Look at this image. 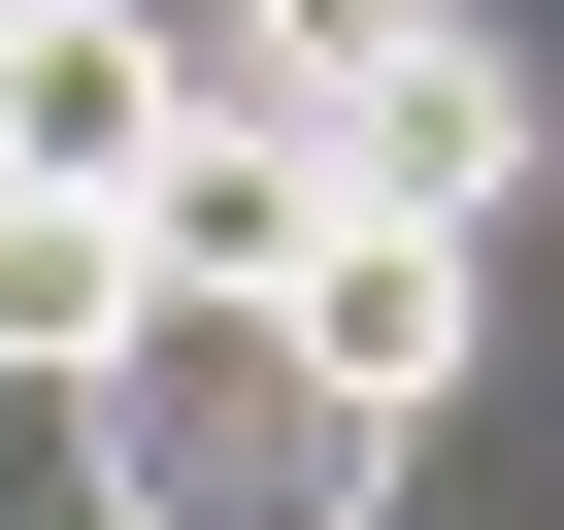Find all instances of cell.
<instances>
[{
	"instance_id": "cell-1",
	"label": "cell",
	"mask_w": 564,
	"mask_h": 530,
	"mask_svg": "<svg viewBox=\"0 0 564 530\" xmlns=\"http://www.w3.org/2000/svg\"><path fill=\"white\" fill-rule=\"evenodd\" d=\"M67 431H100V530H399V464H432V431H366L300 332H265V299H166Z\"/></svg>"
},
{
	"instance_id": "cell-2",
	"label": "cell",
	"mask_w": 564,
	"mask_h": 530,
	"mask_svg": "<svg viewBox=\"0 0 564 530\" xmlns=\"http://www.w3.org/2000/svg\"><path fill=\"white\" fill-rule=\"evenodd\" d=\"M265 332H300V365H333L366 431H465V365H498V265H465V232H333L300 299H265Z\"/></svg>"
},
{
	"instance_id": "cell-3",
	"label": "cell",
	"mask_w": 564,
	"mask_h": 530,
	"mask_svg": "<svg viewBox=\"0 0 564 530\" xmlns=\"http://www.w3.org/2000/svg\"><path fill=\"white\" fill-rule=\"evenodd\" d=\"M333 232H366V199H333V133H232V100H199V133L133 166V265H166V299H300Z\"/></svg>"
},
{
	"instance_id": "cell-4",
	"label": "cell",
	"mask_w": 564,
	"mask_h": 530,
	"mask_svg": "<svg viewBox=\"0 0 564 530\" xmlns=\"http://www.w3.org/2000/svg\"><path fill=\"white\" fill-rule=\"evenodd\" d=\"M199 133V34H166V0H67V34H0V166H34V199H133Z\"/></svg>"
},
{
	"instance_id": "cell-5",
	"label": "cell",
	"mask_w": 564,
	"mask_h": 530,
	"mask_svg": "<svg viewBox=\"0 0 564 530\" xmlns=\"http://www.w3.org/2000/svg\"><path fill=\"white\" fill-rule=\"evenodd\" d=\"M166 332V265H133V199H0V398H100Z\"/></svg>"
},
{
	"instance_id": "cell-6",
	"label": "cell",
	"mask_w": 564,
	"mask_h": 530,
	"mask_svg": "<svg viewBox=\"0 0 564 530\" xmlns=\"http://www.w3.org/2000/svg\"><path fill=\"white\" fill-rule=\"evenodd\" d=\"M0 34H67V0H0Z\"/></svg>"
},
{
	"instance_id": "cell-7",
	"label": "cell",
	"mask_w": 564,
	"mask_h": 530,
	"mask_svg": "<svg viewBox=\"0 0 564 530\" xmlns=\"http://www.w3.org/2000/svg\"><path fill=\"white\" fill-rule=\"evenodd\" d=\"M0 199H34V166H0Z\"/></svg>"
}]
</instances>
